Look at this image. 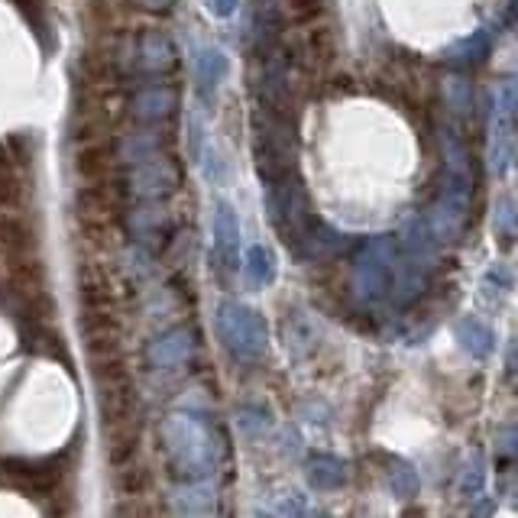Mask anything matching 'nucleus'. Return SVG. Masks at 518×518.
Returning <instances> with one entry per match:
<instances>
[{
	"instance_id": "1",
	"label": "nucleus",
	"mask_w": 518,
	"mask_h": 518,
	"mask_svg": "<svg viewBox=\"0 0 518 518\" xmlns=\"http://www.w3.org/2000/svg\"><path fill=\"white\" fill-rule=\"evenodd\" d=\"M94 386H98V405L104 415L107 447L114 463H127L136 451V395L133 383L117 357L91 360Z\"/></svg>"
},
{
	"instance_id": "2",
	"label": "nucleus",
	"mask_w": 518,
	"mask_h": 518,
	"mask_svg": "<svg viewBox=\"0 0 518 518\" xmlns=\"http://www.w3.org/2000/svg\"><path fill=\"white\" fill-rule=\"evenodd\" d=\"M162 447H166L169 467L185 480L208 476L224 454V441L211 431L208 421L195 415H172L162 425Z\"/></svg>"
},
{
	"instance_id": "3",
	"label": "nucleus",
	"mask_w": 518,
	"mask_h": 518,
	"mask_svg": "<svg viewBox=\"0 0 518 518\" xmlns=\"http://www.w3.org/2000/svg\"><path fill=\"white\" fill-rule=\"evenodd\" d=\"M253 156L256 172L266 185H276L282 179L295 175V127L289 114L266 111L256 107L253 111Z\"/></svg>"
},
{
	"instance_id": "4",
	"label": "nucleus",
	"mask_w": 518,
	"mask_h": 518,
	"mask_svg": "<svg viewBox=\"0 0 518 518\" xmlns=\"http://www.w3.org/2000/svg\"><path fill=\"white\" fill-rule=\"evenodd\" d=\"M266 204H269L272 224H276L282 240L289 243L292 250H298V253L315 250L321 224L315 221V214H311V204H308L302 182H298V175L269 185Z\"/></svg>"
},
{
	"instance_id": "5",
	"label": "nucleus",
	"mask_w": 518,
	"mask_h": 518,
	"mask_svg": "<svg viewBox=\"0 0 518 518\" xmlns=\"http://www.w3.org/2000/svg\"><path fill=\"white\" fill-rule=\"evenodd\" d=\"M217 334H221L224 347L240 360H259L269 344L263 315L237 302H224L217 311Z\"/></svg>"
},
{
	"instance_id": "6",
	"label": "nucleus",
	"mask_w": 518,
	"mask_h": 518,
	"mask_svg": "<svg viewBox=\"0 0 518 518\" xmlns=\"http://www.w3.org/2000/svg\"><path fill=\"white\" fill-rule=\"evenodd\" d=\"M392 279H395V243L389 237H379L366 243L363 256L353 263V295L360 302H379L392 292Z\"/></svg>"
},
{
	"instance_id": "7",
	"label": "nucleus",
	"mask_w": 518,
	"mask_h": 518,
	"mask_svg": "<svg viewBox=\"0 0 518 518\" xmlns=\"http://www.w3.org/2000/svg\"><path fill=\"white\" fill-rule=\"evenodd\" d=\"M182 182V172H179V162H175L169 153H159L153 159H143L136 162L127 175V192L143 198V201H159L172 195L175 188Z\"/></svg>"
},
{
	"instance_id": "8",
	"label": "nucleus",
	"mask_w": 518,
	"mask_h": 518,
	"mask_svg": "<svg viewBox=\"0 0 518 518\" xmlns=\"http://www.w3.org/2000/svg\"><path fill=\"white\" fill-rule=\"evenodd\" d=\"M198 350V334L192 327H172L162 337H156L153 344L146 347V360L156 370H175V366H185L195 357Z\"/></svg>"
},
{
	"instance_id": "9",
	"label": "nucleus",
	"mask_w": 518,
	"mask_h": 518,
	"mask_svg": "<svg viewBox=\"0 0 518 518\" xmlns=\"http://www.w3.org/2000/svg\"><path fill=\"white\" fill-rule=\"evenodd\" d=\"M179 56H175V46L166 33L159 30H146L140 39H133V56H130V68L146 75H166L175 68Z\"/></svg>"
},
{
	"instance_id": "10",
	"label": "nucleus",
	"mask_w": 518,
	"mask_h": 518,
	"mask_svg": "<svg viewBox=\"0 0 518 518\" xmlns=\"http://www.w3.org/2000/svg\"><path fill=\"white\" fill-rule=\"evenodd\" d=\"M179 111V91L172 85H146L130 98V114L140 124H166Z\"/></svg>"
},
{
	"instance_id": "11",
	"label": "nucleus",
	"mask_w": 518,
	"mask_h": 518,
	"mask_svg": "<svg viewBox=\"0 0 518 518\" xmlns=\"http://www.w3.org/2000/svg\"><path fill=\"white\" fill-rule=\"evenodd\" d=\"M127 221H130L133 237L146 243V247H162V243L172 237V214L162 208L159 201H149V204H143V208H133Z\"/></svg>"
},
{
	"instance_id": "12",
	"label": "nucleus",
	"mask_w": 518,
	"mask_h": 518,
	"mask_svg": "<svg viewBox=\"0 0 518 518\" xmlns=\"http://www.w3.org/2000/svg\"><path fill=\"white\" fill-rule=\"evenodd\" d=\"M4 473L13 483H20L23 489H33V493H43L59 483V463L56 460H7Z\"/></svg>"
},
{
	"instance_id": "13",
	"label": "nucleus",
	"mask_w": 518,
	"mask_h": 518,
	"mask_svg": "<svg viewBox=\"0 0 518 518\" xmlns=\"http://www.w3.org/2000/svg\"><path fill=\"white\" fill-rule=\"evenodd\" d=\"M214 253H217V263L224 266V272L237 269V247H240V224H237V214L230 204H217L214 211Z\"/></svg>"
},
{
	"instance_id": "14",
	"label": "nucleus",
	"mask_w": 518,
	"mask_h": 518,
	"mask_svg": "<svg viewBox=\"0 0 518 518\" xmlns=\"http://www.w3.org/2000/svg\"><path fill=\"white\" fill-rule=\"evenodd\" d=\"M78 172H81V179H88V182H107V179H114V169L120 166L117 162V153H114V146H107V143H91L85 146L78 153Z\"/></svg>"
},
{
	"instance_id": "15",
	"label": "nucleus",
	"mask_w": 518,
	"mask_h": 518,
	"mask_svg": "<svg viewBox=\"0 0 518 518\" xmlns=\"http://www.w3.org/2000/svg\"><path fill=\"white\" fill-rule=\"evenodd\" d=\"M114 153H117V162H124V166H136V162L166 153V140H162V136L153 133V130H140V133H130L127 140H120L114 146Z\"/></svg>"
},
{
	"instance_id": "16",
	"label": "nucleus",
	"mask_w": 518,
	"mask_h": 518,
	"mask_svg": "<svg viewBox=\"0 0 518 518\" xmlns=\"http://www.w3.org/2000/svg\"><path fill=\"white\" fill-rule=\"evenodd\" d=\"M457 337H460V344L467 347L473 357H489V353H493V347H496V337H493V331H489V327L480 321V318H463V321H457Z\"/></svg>"
},
{
	"instance_id": "17",
	"label": "nucleus",
	"mask_w": 518,
	"mask_h": 518,
	"mask_svg": "<svg viewBox=\"0 0 518 518\" xmlns=\"http://www.w3.org/2000/svg\"><path fill=\"white\" fill-rule=\"evenodd\" d=\"M195 75H198L201 94H214L217 85H221V81L227 78V59H224V52L221 49H204L201 56H198Z\"/></svg>"
},
{
	"instance_id": "18",
	"label": "nucleus",
	"mask_w": 518,
	"mask_h": 518,
	"mask_svg": "<svg viewBox=\"0 0 518 518\" xmlns=\"http://www.w3.org/2000/svg\"><path fill=\"white\" fill-rule=\"evenodd\" d=\"M308 480L318 489H337L347 483V463H340L337 457L318 454L308 463Z\"/></svg>"
},
{
	"instance_id": "19",
	"label": "nucleus",
	"mask_w": 518,
	"mask_h": 518,
	"mask_svg": "<svg viewBox=\"0 0 518 518\" xmlns=\"http://www.w3.org/2000/svg\"><path fill=\"white\" fill-rule=\"evenodd\" d=\"M243 276H247L253 289H266V285L276 279V256L266 247H250L247 263H243Z\"/></svg>"
},
{
	"instance_id": "20",
	"label": "nucleus",
	"mask_w": 518,
	"mask_h": 518,
	"mask_svg": "<svg viewBox=\"0 0 518 518\" xmlns=\"http://www.w3.org/2000/svg\"><path fill=\"white\" fill-rule=\"evenodd\" d=\"M383 463H386L383 473H386L389 486H392L402 499H412V496L418 493V476H415V470L408 467L405 460H399V457H383Z\"/></svg>"
},
{
	"instance_id": "21",
	"label": "nucleus",
	"mask_w": 518,
	"mask_h": 518,
	"mask_svg": "<svg viewBox=\"0 0 518 518\" xmlns=\"http://www.w3.org/2000/svg\"><path fill=\"white\" fill-rule=\"evenodd\" d=\"M489 56V36L486 33H473L470 39H463L457 49H451V62L454 65H476Z\"/></svg>"
},
{
	"instance_id": "22",
	"label": "nucleus",
	"mask_w": 518,
	"mask_h": 518,
	"mask_svg": "<svg viewBox=\"0 0 518 518\" xmlns=\"http://www.w3.org/2000/svg\"><path fill=\"white\" fill-rule=\"evenodd\" d=\"M444 98H447V104H451L457 114H467L470 104H473V88H470V81L451 78V81L444 85Z\"/></svg>"
},
{
	"instance_id": "23",
	"label": "nucleus",
	"mask_w": 518,
	"mask_h": 518,
	"mask_svg": "<svg viewBox=\"0 0 518 518\" xmlns=\"http://www.w3.org/2000/svg\"><path fill=\"white\" fill-rule=\"evenodd\" d=\"M493 227H496V237H502V243H512L515 237V211H512V198H502L499 208L493 214Z\"/></svg>"
},
{
	"instance_id": "24",
	"label": "nucleus",
	"mask_w": 518,
	"mask_h": 518,
	"mask_svg": "<svg viewBox=\"0 0 518 518\" xmlns=\"http://www.w3.org/2000/svg\"><path fill=\"white\" fill-rule=\"evenodd\" d=\"M321 10V0H285V13L292 20H311Z\"/></svg>"
},
{
	"instance_id": "25",
	"label": "nucleus",
	"mask_w": 518,
	"mask_h": 518,
	"mask_svg": "<svg viewBox=\"0 0 518 518\" xmlns=\"http://www.w3.org/2000/svg\"><path fill=\"white\" fill-rule=\"evenodd\" d=\"M480 486H483V467L480 460L473 457V467H467V473H463V489H467V493H480Z\"/></svg>"
},
{
	"instance_id": "26",
	"label": "nucleus",
	"mask_w": 518,
	"mask_h": 518,
	"mask_svg": "<svg viewBox=\"0 0 518 518\" xmlns=\"http://www.w3.org/2000/svg\"><path fill=\"white\" fill-rule=\"evenodd\" d=\"M204 7H208L214 17H230V13L237 10V0H204Z\"/></svg>"
},
{
	"instance_id": "27",
	"label": "nucleus",
	"mask_w": 518,
	"mask_h": 518,
	"mask_svg": "<svg viewBox=\"0 0 518 518\" xmlns=\"http://www.w3.org/2000/svg\"><path fill=\"white\" fill-rule=\"evenodd\" d=\"M143 7H149V10H169L175 0H140Z\"/></svg>"
}]
</instances>
